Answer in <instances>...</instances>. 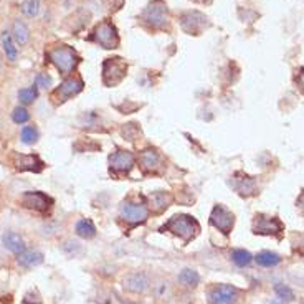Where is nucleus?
Here are the masks:
<instances>
[{"instance_id":"obj_32","label":"nucleus","mask_w":304,"mask_h":304,"mask_svg":"<svg viewBox=\"0 0 304 304\" xmlns=\"http://www.w3.org/2000/svg\"><path fill=\"white\" fill-rule=\"evenodd\" d=\"M140 134V129L137 124H134V122H131V124H126L124 127H122V136H124L127 140H136V137Z\"/></svg>"},{"instance_id":"obj_21","label":"nucleus","mask_w":304,"mask_h":304,"mask_svg":"<svg viewBox=\"0 0 304 304\" xmlns=\"http://www.w3.org/2000/svg\"><path fill=\"white\" fill-rule=\"evenodd\" d=\"M0 43H2V48H4V53L7 56V60L10 61H15L17 56H19V50L15 47V40L12 37V33L9 30H4L2 35H0Z\"/></svg>"},{"instance_id":"obj_22","label":"nucleus","mask_w":304,"mask_h":304,"mask_svg":"<svg viewBox=\"0 0 304 304\" xmlns=\"http://www.w3.org/2000/svg\"><path fill=\"white\" fill-rule=\"evenodd\" d=\"M75 232L78 236H81V238L89 240L93 238V236H96V227H94V223L89 220V218H83V220L76 223Z\"/></svg>"},{"instance_id":"obj_9","label":"nucleus","mask_w":304,"mask_h":304,"mask_svg":"<svg viewBox=\"0 0 304 304\" xmlns=\"http://www.w3.org/2000/svg\"><path fill=\"white\" fill-rule=\"evenodd\" d=\"M20 204L22 207L28 208V210L45 213L52 208L53 199L48 197L47 194L40 192V190H27V192L20 195Z\"/></svg>"},{"instance_id":"obj_38","label":"nucleus","mask_w":304,"mask_h":304,"mask_svg":"<svg viewBox=\"0 0 304 304\" xmlns=\"http://www.w3.org/2000/svg\"><path fill=\"white\" fill-rule=\"evenodd\" d=\"M192 2H195V4H210L212 0H192Z\"/></svg>"},{"instance_id":"obj_10","label":"nucleus","mask_w":304,"mask_h":304,"mask_svg":"<svg viewBox=\"0 0 304 304\" xmlns=\"http://www.w3.org/2000/svg\"><path fill=\"white\" fill-rule=\"evenodd\" d=\"M210 225L223 235H230L235 225V215L222 204H217L210 213Z\"/></svg>"},{"instance_id":"obj_3","label":"nucleus","mask_w":304,"mask_h":304,"mask_svg":"<svg viewBox=\"0 0 304 304\" xmlns=\"http://www.w3.org/2000/svg\"><path fill=\"white\" fill-rule=\"evenodd\" d=\"M47 56L61 75H68L80 63V56L75 52V48L68 47V45H58V47L50 50Z\"/></svg>"},{"instance_id":"obj_5","label":"nucleus","mask_w":304,"mask_h":304,"mask_svg":"<svg viewBox=\"0 0 304 304\" xmlns=\"http://www.w3.org/2000/svg\"><path fill=\"white\" fill-rule=\"evenodd\" d=\"M88 40L94 42L106 50H114L119 47V33H117V28L112 22L104 20L101 22L99 25L94 27L91 37H89Z\"/></svg>"},{"instance_id":"obj_34","label":"nucleus","mask_w":304,"mask_h":304,"mask_svg":"<svg viewBox=\"0 0 304 304\" xmlns=\"http://www.w3.org/2000/svg\"><path fill=\"white\" fill-rule=\"evenodd\" d=\"M35 84H37V88L48 89V88H52L53 80H52V76L47 75V73H40V75H37V78H35Z\"/></svg>"},{"instance_id":"obj_26","label":"nucleus","mask_w":304,"mask_h":304,"mask_svg":"<svg viewBox=\"0 0 304 304\" xmlns=\"http://www.w3.org/2000/svg\"><path fill=\"white\" fill-rule=\"evenodd\" d=\"M38 98V88L35 86H28V88H22L19 89V101L22 104H32L35 103Z\"/></svg>"},{"instance_id":"obj_25","label":"nucleus","mask_w":304,"mask_h":304,"mask_svg":"<svg viewBox=\"0 0 304 304\" xmlns=\"http://www.w3.org/2000/svg\"><path fill=\"white\" fill-rule=\"evenodd\" d=\"M256 263L260 264V266H264V268H271V266H276L279 264L281 258L276 255V253H271V251H261L256 255Z\"/></svg>"},{"instance_id":"obj_15","label":"nucleus","mask_w":304,"mask_h":304,"mask_svg":"<svg viewBox=\"0 0 304 304\" xmlns=\"http://www.w3.org/2000/svg\"><path fill=\"white\" fill-rule=\"evenodd\" d=\"M238 299V289L230 284H217L208 291L210 304H235Z\"/></svg>"},{"instance_id":"obj_27","label":"nucleus","mask_w":304,"mask_h":304,"mask_svg":"<svg viewBox=\"0 0 304 304\" xmlns=\"http://www.w3.org/2000/svg\"><path fill=\"white\" fill-rule=\"evenodd\" d=\"M251 260H253V256L250 251H246V250H233L232 251V261L236 264V266H240V268L248 266Z\"/></svg>"},{"instance_id":"obj_33","label":"nucleus","mask_w":304,"mask_h":304,"mask_svg":"<svg viewBox=\"0 0 304 304\" xmlns=\"http://www.w3.org/2000/svg\"><path fill=\"white\" fill-rule=\"evenodd\" d=\"M61 248H63V251H65L68 256H76L78 253H81L80 243H78V241H73V240H66L65 245L61 246Z\"/></svg>"},{"instance_id":"obj_29","label":"nucleus","mask_w":304,"mask_h":304,"mask_svg":"<svg viewBox=\"0 0 304 304\" xmlns=\"http://www.w3.org/2000/svg\"><path fill=\"white\" fill-rule=\"evenodd\" d=\"M22 12L27 17H37L38 12H40V0H24Z\"/></svg>"},{"instance_id":"obj_28","label":"nucleus","mask_w":304,"mask_h":304,"mask_svg":"<svg viewBox=\"0 0 304 304\" xmlns=\"http://www.w3.org/2000/svg\"><path fill=\"white\" fill-rule=\"evenodd\" d=\"M20 139H22V142L27 144V145L35 144L37 140H38V131H37V127H35V126H25V127H22Z\"/></svg>"},{"instance_id":"obj_20","label":"nucleus","mask_w":304,"mask_h":304,"mask_svg":"<svg viewBox=\"0 0 304 304\" xmlns=\"http://www.w3.org/2000/svg\"><path fill=\"white\" fill-rule=\"evenodd\" d=\"M17 263L22 268H33L43 263V253L38 250H25L24 253L17 255Z\"/></svg>"},{"instance_id":"obj_7","label":"nucleus","mask_w":304,"mask_h":304,"mask_svg":"<svg viewBox=\"0 0 304 304\" xmlns=\"http://www.w3.org/2000/svg\"><path fill=\"white\" fill-rule=\"evenodd\" d=\"M137 162L144 176H159L164 171V157L154 147L140 150Z\"/></svg>"},{"instance_id":"obj_1","label":"nucleus","mask_w":304,"mask_h":304,"mask_svg":"<svg viewBox=\"0 0 304 304\" xmlns=\"http://www.w3.org/2000/svg\"><path fill=\"white\" fill-rule=\"evenodd\" d=\"M149 207L145 202V197H127L121 202L119 207V218L129 228H134L137 225H142L149 218Z\"/></svg>"},{"instance_id":"obj_23","label":"nucleus","mask_w":304,"mask_h":304,"mask_svg":"<svg viewBox=\"0 0 304 304\" xmlns=\"http://www.w3.org/2000/svg\"><path fill=\"white\" fill-rule=\"evenodd\" d=\"M12 37H14L15 43L25 45V43H28V40H30V30H28V27L24 24V22L15 20L14 28H12Z\"/></svg>"},{"instance_id":"obj_31","label":"nucleus","mask_w":304,"mask_h":304,"mask_svg":"<svg viewBox=\"0 0 304 304\" xmlns=\"http://www.w3.org/2000/svg\"><path fill=\"white\" fill-rule=\"evenodd\" d=\"M274 292H276V296L281 301H292L294 299V292L291 291V288H288V286H284V284L274 286Z\"/></svg>"},{"instance_id":"obj_18","label":"nucleus","mask_w":304,"mask_h":304,"mask_svg":"<svg viewBox=\"0 0 304 304\" xmlns=\"http://www.w3.org/2000/svg\"><path fill=\"white\" fill-rule=\"evenodd\" d=\"M172 200H174V197L169 192H162V190H159V192H152L150 195L145 197L149 210L154 213H162L164 210H167L169 205L172 204Z\"/></svg>"},{"instance_id":"obj_6","label":"nucleus","mask_w":304,"mask_h":304,"mask_svg":"<svg viewBox=\"0 0 304 304\" xmlns=\"http://www.w3.org/2000/svg\"><path fill=\"white\" fill-rule=\"evenodd\" d=\"M127 76V63L121 56L106 58L103 61V83L104 86H117Z\"/></svg>"},{"instance_id":"obj_35","label":"nucleus","mask_w":304,"mask_h":304,"mask_svg":"<svg viewBox=\"0 0 304 304\" xmlns=\"http://www.w3.org/2000/svg\"><path fill=\"white\" fill-rule=\"evenodd\" d=\"M22 304H43V301L37 291H28L22 299Z\"/></svg>"},{"instance_id":"obj_30","label":"nucleus","mask_w":304,"mask_h":304,"mask_svg":"<svg viewBox=\"0 0 304 304\" xmlns=\"http://www.w3.org/2000/svg\"><path fill=\"white\" fill-rule=\"evenodd\" d=\"M28 119H30V112H28L25 108L19 106V108L14 109V112H12V121L15 122V124H25V122H28Z\"/></svg>"},{"instance_id":"obj_14","label":"nucleus","mask_w":304,"mask_h":304,"mask_svg":"<svg viewBox=\"0 0 304 304\" xmlns=\"http://www.w3.org/2000/svg\"><path fill=\"white\" fill-rule=\"evenodd\" d=\"M12 164L15 166L17 171H20V172L40 174L45 169V162L37 154H19V152H14Z\"/></svg>"},{"instance_id":"obj_40","label":"nucleus","mask_w":304,"mask_h":304,"mask_svg":"<svg viewBox=\"0 0 304 304\" xmlns=\"http://www.w3.org/2000/svg\"><path fill=\"white\" fill-rule=\"evenodd\" d=\"M106 304H109V302H106Z\"/></svg>"},{"instance_id":"obj_16","label":"nucleus","mask_w":304,"mask_h":304,"mask_svg":"<svg viewBox=\"0 0 304 304\" xmlns=\"http://www.w3.org/2000/svg\"><path fill=\"white\" fill-rule=\"evenodd\" d=\"M230 185H232V189L241 197H251L256 194L255 179L246 176L245 172H235L232 180H230Z\"/></svg>"},{"instance_id":"obj_36","label":"nucleus","mask_w":304,"mask_h":304,"mask_svg":"<svg viewBox=\"0 0 304 304\" xmlns=\"http://www.w3.org/2000/svg\"><path fill=\"white\" fill-rule=\"evenodd\" d=\"M296 84L304 91V68H301L299 73L296 75Z\"/></svg>"},{"instance_id":"obj_37","label":"nucleus","mask_w":304,"mask_h":304,"mask_svg":"<svg viewBox=\"0 0 304 304\" xmlns=\"http://www.w3.org/2000/svg\"><path fill=\"white\" fill-rule=\"evenodd\" d=\"M296 205H297V208L304 213V192H301V195L297 197V200H296Z\"/></svg>"},{"instance_id":"obj_17","label":"nucleus","mask_w":304,"mask_h":304,"mask_svg":"<svg viewBox=\"0 0 304 304\" xmlns=\"http://www.w3.org/2000/svg\"><path fill=\"white\" fill-rule=\"evenodd\" d=\"M122 286H124L126 291L132 292V294H142L149 288V279L144 273L134 271L126 274V278L122 279Z\"/></svg>"},{"instance_id":"obj_12","label":"nucleus","mask_w":304,"mask_h":304,"mask_svg":"<svg viewBox=\"0 0 304 304\" xmlns=\"http://www.w3.org/2000/svg\"><path fill=\"white\" fill-rule=\"evenodd\" d=\"M208 25V19L199 10H189L180 17V27L189 35H200Z\"/></svg>"},{"instance_id":"obj_39","label":"nucleus","mask_w":304,"mask_h":304,"mask_svg":"<svg viewBox=\"0 0 304 304\" xmlns=\"http://www.w3.org/2000/svg\"><path fill=\"white\" fill-rule=\"evenodd\" d=\"M271 304H284V301H281L279 297H278V299H274V301H273Z\"/></svg>"},{"instance_id":"obj_19","label":"nucleus","mask_w":304,"mask_h":304,"mask_svg":"<svg viewBox=\"0 0 304 304\" xmlns=\"http://www.w3.org/2000/svg\"><path fill=\"white\" fill-rule=\"evenodd\" d=\"M2 245L10 253H14V255H20V253H24L27 250L24 236L15 232H5L2 235Z\"/></svg>"},{"instance_id":"obj_24","label":"nucleus","mask_w":304,"mask_h":304,"mask_svg":"<svg viewBox=\"0 0 304 304\" xmlns=\"http://www.w3.org/2000/svg\"><path fill=\"white\" fill-rule=\"evenodd\" d=\"M179 281L184 286H187V288H195V286L200 283V274L197 273L195 269L185 268V269H182V271H180Z\"/></svg>"},{"instance_id":"obj_4","label":"nucleus","mask_w":304,"mask_h":304,"mask_svg":"<svg viewBox=\"0 0 304 304\" xmlns=\"http://www.w3.org/2000/svg\"><path fill=\"white\" fill-rule=\"evenodd\" d=\"M108 164H109L111 176L116 179H121L124 176H129V172L136 166V156H134L131 150L116 149L108 157Z\"/></svg>"},{"instance_id":"obj_8","label":"nucleus","mask_w":304,"mask_h":304,"mask_svg":"<svg viewBox=\"0 0 304 304\" xmlns=\"http://www.w3.org/2000/svg\"><path fill=\"white\" fill-rule=\"evenodd\" d=\"M142 20L152 28H166L169 25V10L166 2L154 0L142 12Z\"/></svg>"},{"instance_id":"obj_11","label":"nucleus","mask_w":304,"mask_h":304,"mask_svg":"<svg viewBox=\"0 0 304 304\" xmlns=\"http://www.w3.org/2000/svg\"><path fill=\"white\" fill-rule=\"evenodd\" d=\"M83 88H84V83L80 76L66 78V80L53 91V101L56 104L65 103V101H68L73 96H76V94H80L83 91Z\"/></svg>"},{"instance_id":"obj_13","label":"nucleus","mask_w":304,"mask_h":304,"mask_svg":"<svg viewBox=\"0 0 304 304\" xmlns=\"http://www.w3.org/2000/svg\"><path fill=\"white\" fill-rule=\"evenodd\" d=\"M284 232V225L276 217H266L260 213L253 220V233L255 235H279Z\"/></svg>"},{"instance_id":"obj_2","label":"nucleus","mask_w":304,"mask_h":304,"mask_svg":"<svg viewBox=\"0 0 304 304\" xmlns=\"http://www.w3.org/2000/svg\"><path fill=\"white\" fill-rule=\"evenodd\" d=\"M161 232L162 233L169 232V233L179 236L184 243H190V241L199 235L200 225L194 217L185 215V213H179V215H174L164 227H161Z\"/></svg>"}]
</instances>
